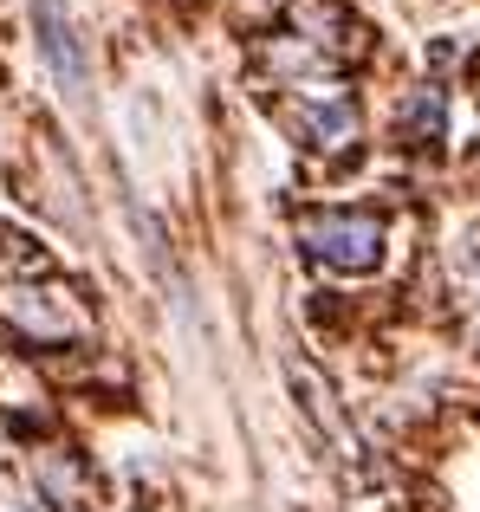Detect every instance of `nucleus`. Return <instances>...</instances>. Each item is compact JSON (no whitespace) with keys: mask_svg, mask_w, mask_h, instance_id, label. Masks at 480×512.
<instances>
[{"mask_svg":"<svg viewBox=\"0 0 480 512\" xmlns=\"http://www.w3.org/2000/svg\"><path fill=\"white\" fill-rule=\"evenodd\" d=\"M299 247L338 273H370L383 260V221L364 208H312L299 214Z\"/></svg>","mask_w":480,"mask_h":512,"instance_id":"f257e3e1","label":"nucleus"},{"mask_svg":"<svg viewBox=\"0 0 480 512\" xmlns=\"http://www.w3.org/2000/svg\"><path fill=\"white\" fill-rule=\"evenodd\" d=\"M292 124H299V137L312 143L318 156H351L364 117H357L351 91H344L338 78H305V85H292Z\"/></svg>","mask_w":480,"mask_h":512,"instance_id":"f03ea898","label":"nucleus"},{"mask_svg":"<svg viewBox=\"0 0 480 512\" xmlns=\"http://www.w3.org/2000/svg\"><path fill=\"white\" fill-rule=\"evenodd\" d=\"M0 318L33 344H72L85 338V312L65 286H7L0 292Z\"/></svg>","mask_w":480,"mask_h":512,"instance_id":"7ed1b4c3","label":"nucleus"},{"mask_svg":"<svg viewBox=\"0 0 480 512\" xmlns=\"http://www.w3.org/2000/svg\"><path fill=\"white\" fill-rule=\"evenodd\" d=\"M33 26H39V52H46V65H52V78H59V91H65L72 104H85L91 72H85V46H78L72 13H65L59 0H33Z\"/></svg>","mask_w":480,"mask_h":512,"instance_id":"20e7f679","label":"nucleus"},{"mask_svg":"<svg viewBox=\"0 0 480 512\" xmlns=\"http://www.w3.org/2000/svg\"><path fill=\"white\" fill-rule=\"evenodd\" d=\"M286 20H292V39L312 52H331L344 39V13L331 0H286Z\"/></svg>","mask_w":480,"mask_h":512,"instance_id":"39448f33","label":"nucleus"},{"mask_svg":"<svg viewBox=\"0 0 480 512\" xmlns=\"http://www.w3.org/2000/svg\"><path fill=\"white\" fill-rule=\"evenodd\" d=\"M403 137L422 143V150L448 137V91L442 85H416V91H409V104H403Z\"/></svg>","mask_w":480,"mask_h":512,"instance_id":"423d86ee","label":"nucleus"}]
</instances>
